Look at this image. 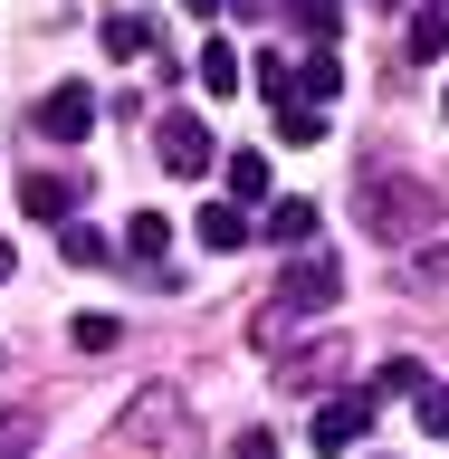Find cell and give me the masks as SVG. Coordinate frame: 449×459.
I'll use <instances>...</instances> for the list:
<instances>
[{
	"mask_svg": "<svg viewBox=\"0 0 449 459\" xmlns=\"http://www.w3.org/2000/svg\"><path fill=\"white\" fill-rule=\"evenodd\" d=\"M373 10H402V0H373Z\"/></svg>",
	"mask_w": 449,
	"mask_h": 459,
	"instance_id": "obj_22",
	"label": "cell"
},
{
	"mask_svg": "<svg viewBox=\"0 0 449 459\" xmlns=\"http://www.w3.org/2000/svg\"><path fill=\"white\" fill-rule=\"evenodd\" d=\"M297 96H315V106H325V96H344V67H335V48H315L307 67H297Z\"/></svg>",
	"mask_w": 449,
	"mask_h": 459,
	"instance_id": "obj_10",
	"label": "cell"
},
{
	"mask_svg": "<svg viewBox=\"0 0 449 459\" xmlns=\"http://www.w3.org/2000/svg\"><path fill=\"white\" fill-rule=\"evenodd\" d=\"M153 143H163V163H172V172H211V125H201L192 106H172L163 125H153Z\"/></svg>",
	"mask_w": 449,
	"mask_h": 459,
	"instance_id": "obj_2",
	"label": "cell"
},
{
	"mask_svg": "<svg viewBox=\"0 0 449 459\" xmlns=\"http://www.w3.org/2000/svg\"><path fill=\"white\" fill-rule=\"evenodd\" d=\"M57 249L77 258V268H106V258H115V239H106V230H86V221H67V239H57Z\"/></svg>",
	"mask_w": 449,
	"mask_h": 459,
	"instance_id": "obj_14",
	"label": "cell"
},
{
	"mask_svg": "<svg viewBox=\"0 0 449 459\" xmlns=\"http://www.w3.org/2000/svg\"><path fill=\"white\" fill-rule=\"evenodd\" d=\"M29 440H39V421H29V411H10V421H0V459H29Z\"/></svg>",
	"mask_w": 449,
	"mask_h": 459,
	"instance_id": "obj_20",
	"label": "cell"
},
{
	"mask_svg": "<svg viewBox=\"0 0 449 459\" xmlns=\"http://www.w3.org/2000/svg\"><path fill=\"white\" fill-rule=\"evenodd\" d=\"M106 48L115 57H143V48H153V20H106Z\"/></svg>",
	"mask_w": 449,
	"mask_h": 459,
	"instance_id": "obj_15",
	"label": "cell"
},
{
	"mask_svg": "<svg viewBox=\"0 0 449 459\" xmlns=\"http://www.w3.org/2000/svg\"><path fill=\"white\" fill-rule=\"evenodd\" d=\"M0 287H10V249H0Z\"/></svg>",
	"mask_w": 449,
	"mask_h": 459,
	"instance_id": "obj_21",
	"label": "cell"
},
{
	"mask_svg": "<svg viewBox=\"0 0 449 459\" xmlns=\"http://www.w3.org/2000/svg\"><path fill=\"white\" fill-rule=\"evenodd\" d=\"M29 125H39L48 143H86V134H96V96H86V86H48Z\"/></svg>",
	"mask_w": 449,
	"mask_h": 459,
	"instance_id": "obj_1",
	"label": "cell"
},
{
	"mask_svg": "<svg viewBox=\"0 0 449 459\" xmlns=\"http://www.w3.org/2000/svg\"><path fill=\"white\" fill-rule=\"evenodd\" d=\"M220 182H229V201H239V211H268V201H278V182H268V153H229Z\"/></svg>",
	"mask_w": 449,
	"mask_h": 459,
	"instance_id": "obj_6",
	"label": "cell"
},
{
	"mask_svg": "<svg viewBox=\"0 0 449 459\" xmlns=\"http://www.w3.org/2000/svg\"><path fill=\"white\" fill-rule=\"evenodd\" d=\"M192 239L201 249H249V211H239V201H211V211L192 221Z\"/></svg>",
	"mask_w": 449,
	"mask_h": 459,
	"instance_id": "obj_7",
	"label": "cell"
},
{
	"mask_svg": "<svg viewBox=\"0 0 449 459\" xmlns=\"http://www.w3.org/2000/svg\"><path fill=\"white\" fill-rule=\"evenodd\" d=\"M421 430H430V440H449V383H421Z\"/></svg>",
	"mask_w": 449,
	"mask_h": 459,
	"instance_id": "obj_19",
	"label": "cell"
},
{
	"mask_svg": "<svg viewBox=\"0 0 449 459\" xmlns=\"http://www.w3.org/2000/svg\"><path fill=\"white\" fill-rule=\"evenodd\" d=\"M115 335H125V316H77V325H67L77 354H115Z\"/></svg>",
	"mask_w": 449,
	"mask_h": 459,
	"instance_id": "obj_13",
	"label": "cell"
},
{
	"mask_svg": "<svg viewBox=\"0 0 449 459\" xmlns=\"http://www.w3.org/2000/svg\"><path fill=\"white\" fill-rule=\"evenodd\" d=\"M201 86H211V96H239V48H229V39L201 48Z\"/></svg>",
	"mask_w": 449,
	"mask_h": 459,
	"instance_id": "obj_9",
	"label": "cell"
},
{
	"mask_svg": "<svg viewBox=\"0 0 449 459\" xmlns=\"http://www.w3.org/2000/svg\"><path fill=\"white\" fill-rule=\"evenodd\" d=\"M125 249H143V258H153V249H172V221H163V211H143V221L125 230Z\"/></svg>",
	"mask_w": 449,
	"mask_h": 459,
	"instance_id": "obj_18",
	"label": "cell"
},
{
	"mask_svg": "<svg viewBox=\"0 0 449 459\" xmlns=\"http://www.w3.org/2000/svg\"><path fill=\"white\" fill-rule=\"evenodd\" d=\"M449 48V10H421V20H411V57H440Z\"/></svg>",
	"mask_w": 449,
	"mask_h": 459,
	"instance_id": "obj_16",
	"label": "cell"
},
{
	"mask_svg": "<svg viewBox=\"0 0 449 459\" xmlns=\"http://www.w3.org/2000/svg\"><path fill=\"white\" fill-rule=\"evenodd\" d=\"M268 239H278V249H307L315 239V201H297V192L268 201Z\"/></svg>",
	"mask_w": 449,
	"mask_h": 459,
	"instance_id": "obj_8",
	"label": "cell"
},
{
	"mask_svg": "<svg viewBox=\"0 0 449 459\" xmlns=\"http://www.w3.org/2000/svg\"><path fill=\"white\" fill-rule=\"evenodd\" d=\"M278 134H287V143H325V106L287 96V106H278Z\"/></svg>",
	"mask_w": 449,
	"mask_h": 459,
	"instance_id": "obj_11",
	"label": "cell"
},
{
	"mask_svg": "<svg viewBox=\"0 0 449 459\" xmlns=\"http://www.w3.org/2000/svg\"><path fill=\"white\" fill-rule=\"evenodd\" d=\"M297 20H307L315 48H335V39H344V0H297Z\"/></svg>",
	"mask_w": 449,
	"mask_h": 459,
	"instance_id": "obj_12",
	"label": "cell"
},
{
	"mask_svg": "<svg viewBox=\"0 0 449 459\" xmlns=\"http://www.w3.org/2000/svg\"><path fill=\"white\" fill-rule=\"evenodd\" d=\"M440 115H449V106H440Z\"/></svg>",
	"mask_w": 449,
	"mask_h": 459,
	"instance_id": "obj_23",
	"label": "cell"
},
{
	"mask_svg": "<svg viewBox=\"0 0 449 459\" xmlns=\"http://www.w3.org/2000/svg\"><path fill=\"white\" fill-rule=\"evenodd\" d=\"M364 421H373V402H325V411L307 421L315 459H325V450H354V440H364Z\"/></svg>",
	"mask_w": 449,
	"mask_h": 459,
	"instance_id": "obj_5",
	"label": "cell"
},
{
	"mask_svg": "<svg viewBox=\"0 0 449 459\" xmlns=\"http://www.w3.org/2000/svg\"><path fill=\"white\" fill-rule=\"evenodd\" d=\"M344 297V268L325 249H297V268H287V307H335Z\"/></svg>",
	"mask_w": 449,
	"mask_h": 459,
	"instance_id": "obj_3",
	"label": "cell"
},
{
	"mask_svg": "<svg viewBox=\"0 0 449 459\" xmlns=\"http://www.w3.org/2000/svg\"><path fill=\"white\" fill-rule=\"evenodd\" d=\"M77 192H86L77 172H29V182H20V211H29V221H67Z\"/></svg>",
	"mask_w": 449,
	"mask_h": 459,
	"instance_id": "obj_4",
	"label": "cell"
},
{
	"mask_svg": "<svg viewBox=\"0 0 449 459\" xmlns=\"http://www.w3.org/2000/svg\"><path fill=\"white\" fill-rule=\"evenodd\" d=\"M373 393H383V402H393V393H421V364H411V354H393V364L373 373Z\"/></svg>",
	"mask_w": 449,
	"mask_h": 459,
	"instance_id": "obj_17",
	"label": "cell"
}]
</instances>
